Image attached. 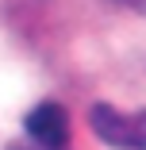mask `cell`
I'll use <instances>...</instances> for the list:
<instances>
[{
  "label": "cell",
  "mask_w": 146,
  "mask_h": 150,
  "mask_svg": "<svg viewBox=\"0 0 146 150\" xmlns=\"http://www.w3.org/2000/svg\"><path fill=\"white\" fill-rule=\"evenodd\" d=\"M89 127L96 131L100 142H108L115 150H146V108L123 115L111 104H92L89 108Z\"/></svg>",
  "instance_id": "cell-1"
},
{
  "label": "cell",
  "mask_w": 146,
  "mask_h": 150,
  "mask_svg": "<svg viewBox=\"0 0 146 150\" xmlns=\"http://www.w3.org/2000/svg\"><path fill=\"white\" fill-rule=\"evenodd\" d=\"M23 127H27V139H31L39 150H66L69 146V115H66L62 104H54V100L31 108Z\"/></svg>",
  "instance_id": "cell-2"
},
{
  "label": "cell",
  "mask_w": 146,
  "mask_h": 150,
  "mask_svg": "<svg viewBox=\"0 0 146 150\" xmlns=\"http://www.w3.org/2000/svg\"><path fill=\"white\" fill-rule=\"evenodd\" d=\"M119 8H131L135 16H146V0H115Z\"/></svg>",
  "instance_id": "cell-3"
},
{
  "label": "cell",
  "mask_w": 146,
  "mask_h": 150,
  "mask_svg": "<svg viewBox=\"0 0 146 150\" xmlns=\"http://www.w3.org/2000/svg\"><path fill=\"white\" fill-rule=\"evenodd\" d=\"M4 150H39V146H35V142H8Z\"/></svg>",
  "instance_id": "cell-4"
}]
</instances>
